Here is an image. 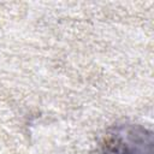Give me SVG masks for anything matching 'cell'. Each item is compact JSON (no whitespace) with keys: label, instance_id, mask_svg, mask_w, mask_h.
Listing matches in <instances>:
<instances>
[{"label":"cell","instance_id":"6da1fadb","mask_svg":"<svg viewBox=\"0 0 154 154\" xmlns=\"http://www.w3.org/2000/svg\"><path fill=\"white\" fill-rule=\"evenodd\" d=\"M153 132L141 124L119 123L111 126L100 142L101 154H153Z\"/></svg>","mask_w":154,"mask_h":154}]
</instances>
